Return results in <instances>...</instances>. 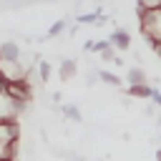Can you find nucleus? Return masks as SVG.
I'll return each mask as SVG.
<instances>
[{"mask_svg":"<svg viewBox=\"0 0 161 161\" xmlns=\"http://www.w3.org/2000/svg\"><path fill=\"white\" fill-rule=\"evenodd\" d=\"M65 28H68V20H65V18H63V20H55V23L48 28V38H58Z\"/></svg>","mask_w":161,"mask_h":161,"instance_id":"nucleus-14","label":"nucleus"},{"mask_svg":"<svg viewBox=\"0 0 161 161\" xmlns=\"http://www.w3.org/2000/svg\"><path fill=\"white\" fill-rule=\"evenodd\" d=\"M0 91H3V83H0Z\"/></svg>","mask_w":161,"mask_h":161,"instance_id":"nucleus-28","label":"nucleus"},{"mask_svg":"<svg viewBox=\"0 0 161 161\" xmlns=\"http://www.w3.org/2000/svg\"><path fill=\"white\" fill-rule=\"evenodd\" d=\"M96 3H103V0H96Z\"/></svg>","mask_w":161,"mask_h":161,"instance_id":"nucleus-27","label":"nucleus"},{"mask_svg":"<svg viewBox=\"0 0 161 161\" xmlns=\"http://www.w3.org/2000/svg\"><path fill=\"white\" fill-rule=\"evenodd\" d=\"M38 73H40V83L50 80V63L48 60H38Z\"/></svg>","mask_w":161,"mask_h":161,"instance_id":"nucleus-15","label":"nucleus"},{"mask_svg":"<svg viewBox=\"0 0 161 161\" xmlns=\"http://www.w3.org/2000/svg\"><path fill=\"white\" fill-rule=\"evenodd\" d=\"M20 141V123L10 121V123H0V143L3 146H18Z\"/></svg>","mask_w":161,"mask_h":161,"instance_id":"nucleus-4","label":"nucleus"},{"mask_svg":"<svg viewBox=\"0 0 161 161\" xmlns=\"http://www.w3.org/2000/svg\"><path fill=\"white\" fill-rule=\"evenodd\" d=\"M126 83L128 86H146L148 83V73L143 70V65H131L126 70Z\"/></svg>","mask_w":161,"mask_h":161,"instance_id":"nucleus-7","label":"nucleus"},{"mask_svg":"<svg viewBox=\"0 0 161 161\" xmlns=\"http://www.w3.org/2000/svg\"><path fill=\"white\" fill-rule=\"evenodd\" d=\"M0 58L3 60H10V63H25L23 60V50L15 40H3L0 43Z\"/></svg>","mask_w":161,"mask_h":161,"instance_id":"nucleus-5","label":"nucleus"},{"mask_svg":"<svg viewBox=\"0 0 161 161\" xmlns=\"http://www.w3.org/2000/svg\"><path fill=\"white\" fill-rule=\"evenodd\" d=\"M98 18H101V8L93 10V13H80V15L75 18V23H78V25H96Z\"/></svg>","mask_w":161,"mask_h":161,"instance_id":"nucleus-12","label":"nucleus"},{"mask_svg":"<svg viewBox=\"0 0 161 161\" xmlns=\"http://www.w3.org/2000/svg\"><path fill=\"white\" fill-rule=\"evenodd\" d=\"M148 101H151V103H153L156 108H161V91H158V88H153V91H151V98H148Z\"/></svg>","mask_w":161,"mask_h":161,"instance_id":"nucleus-19","label":"nucleus"},{"mask_svg":"<svg viewBox=\"0 0 161 161\" xmlns=\"http://www.w3.org/2000/svg\"><path fill=\"white\" fill-rule=\"evenodd\" d=\"M158 141H161V136H158Z\"/></svg>","mask_w":161,"mask_h":161,"instance_id":"nucleus-29","label":"nucleus"},{"mask_svg":"<svg viewBox=\"0 0 161 161\" xmlns=\"http://www.w3.org/2000/svg\"><path fill=\"white\" fill-rule=\"evenodd\" d=\"M156 161H161V146L156 148Z\"/></svg>","mask_w":161,"mask_h":161,"instance_id":"nucleus-25","label":"nucleus"},{"mask_svg":"<svg viewBox=\"0 0 161 161\" xmlns=\"http://www.w3.org/2000/svg\"><path fill=\"white\" fill-rule=\"evenodd\" d=\"M108 43H111V48H116V50H131V35H128L123 28H116V30H111V35H108Z\"/></svg>","mask_w":161,"mask_h":161,"instance_id":"nucleus-6","label":"nucleus"},{"mask_svg":"<svg viewBox=\"0 0 161 161\" xmlns=\"http://www.w3.org/2000/svg\"><path fill=\"white\" fill-rule=\"evenodd\" d=\"M141 111H143V116H146V118H153V116H156V106H153V103H146Z\"/></svg>","mask_w":161,"mask_h":161,"instance_id":"nucleus-20","label":"nucleus"},{"mask_svg":"<svg viewBox=\"0 0 161 161\" xmlns=\"http://www.w3.org/2000/svg\"><path fill=\"white\" fill-rule=\"evenodd\" d=\"M98 78H101V83H106V86H111V88H123V80H121L116 73L106 70V68H98Z\"/></svg>","mask_w":161,"mask_h":161,"instance_id":"nucleus-11","label":"nucleus"},{"mask_svg":"<svg viewBox=\"0 0 161 161\" xmlns=\"http://www.w3.org/2000/svg\"><path fill=\"white\" fill-rule=\"evenodd\" d=\"M138 15V30L151 48L153 43H161V10H148V13H136Z\"/></svg>","mask_w":161,"mask_h":161,"instance_id":"nucleus-1","label":"nucleus"},{"mask_svg":"<svg viewBox=\"0 0 161 161\" xmlns=\"http://www.w3.org/2000/svg\"><path fill=\"white\" fill-rule=\"evenodd\" d=\"M151 53H153V55L161 60V43H153V45H151Z\"/></svg>","mask_w":161,"mask_h":161,"instance_id":"nucleus-21","label":"nucleus"},{"mask_svg":"<svg viewBox=\"0 0 161 161\" xmlns=\"http://www.w3.org/2000/svg\"><path fill=\"white\" fill-rule=\"evenodd\" d=\"M68 161H86V158H83V156H75V153H70V158H68Z\"/></svg>","mask_w":161,"mask_h":161,"instance_id":"nucleus-24","label":"nucleus"},{"mask_svg":"<svg viewBox=\"0 0 161 161\" xmlns=\"http://www.w3.org/2000/svg\"><path fill=\"white\" fill-rule=\"evenodd\" d=\"M60 111H63V118H65V121H70V123H83V113H80V108H78L75 103H63Z\"/></svg>","mask_w":161,"mask_h":161,"instance_id":"nucleus-9","label":"nucleus"},{"mask_svg":"<svg viewBox=\"0 0 161 161\" xmlns=\"http://www.w3.org/2000/svg\"><path fill=\"white\" fill-rule=\"evenodd\" d=\"M23 111H25V106L15 103V101H13L8 93H3V91H0V123H10V121H18Z\"/></svg>","mask_w":161,"mask_h":161,"instance_id":"nucleus-3","label":"nucleus"},{"mask_svg":"<svg viewBox=\"0 0 161 161\" xmlns=\"http://www.w3.org/2000/svg\"><path fill=\"white\" fill-rule=\"evenodd\" d=\"M3 93H8L15 103H20V106H25V108H28V103L33 101V86H30L28 78H25V80H15V83H3Z\"/></svg>","mask_w":161,"mask_h":161,"instance_id":"nucleus-2","label":"nucleus"},{"mask_svg":"<svg viewBox=\"0 0 161 161\" xmlns=\"http://www.w3.org/2000/svg\"><path fill=\"white\" fill-rule=\"evenodd\" d=\"M98 80H101V78H98V70H88V73H86V86H88V88H93Z\"/></svg>","mask_w":161,"mask_h":161,"instance_id":"nucleus-17","label":"nucleus"},{"mask_svg":"<svg viewBox=\"0 0 161 161\" xmlns=\"http://www.w3.org/2000/svg\"><path fill=\"white\" fill-rule=\"evenodd\" d=\"M153 121H156V123H158V128H161V116H158V118H153Z\"/></svg>","mask_w":161,"mask_h":161,"instance_id":"nucleus-26","label":"nucleus"},{"mask_svg":"<svg viewBox=\"0 0 161 161\" xmlns=\"http://www.w3.org/2000/svg\"><path fill=\"white\" fill-rule=\"evenodd\" d=\"M18 153V146H3L0 143V161H13Z\"/></svg>","mask_w":161,"mask_h":161,"instance_id":"nucleus-16","label":"nucleus"},{"mask_svg":"<svg viewBox=\"0 0 161 161\" xmlns=\"http://www.w3.org/2000/svg\"><path fill=\"white\" fill-rule=\"evenodd\" d=\"M113 63H116V65H118V68H123V65H126V60H123V58H121V55H118V58H116V60H113Z\"/></svg>","mask_w":161,"mask_h":161,"instance_id":"nucleus-23","label":"nucleus"},{"mask_svg":"<svg viewBox=\"0 0 161 161\" xmlns=\"http://www.w3.org/2000/svg\"><path fill=\"white\" fill-rule=\"evenodd\" d=\"M148 10H161V0H136V13H148Z\"/></svg>","mask_w":161,"mask_h":161,"instance_id":"nucleus-13","label":"nucleus"},{"mask_svg":"<svg viewBox=\"0 0 161 161\" xmlns=\"http://www.w3.org/2000/svg\"><path fill=\"white\" fill-rule=\"evenodd\" d=\"M106 20H108V18H106V15H101V18L96 20V28H103V25H106Z\"/></svg>","mask_w":161,"mask_h":161,"instance_id":"nucleus-22","label":"nucleus"},{"mask_svg":"<svg viewBox=\"0 0 161 161\" xmlns=\"http://www.w3.org/2000/svg\"><path fill=\"white\" fill-rule=\"evenodd\" d=\"M75 73H78V63H75L73 58H63V60H60V80L68 83V80L75 78Z\"/></svg>","mask_w":161,"mask_h":161,"instance_id":"nucleus-8","label":"nucleus"},{"mask_svg":"<svg viewBox=\"0 0 161 161\" xmlns=\"http://www.w3.org/2000/svg\"><path fill=\"white\" fill-rule=\"evenodd\" d=\"M116 58H118V55H116V48H108V50L101 53V60H103V63H111V60H116Z\"/></svg>","mask_w":161,"mask_h":161,"instance_id":"nucleus-18","label":"nucleus"},{"mask_svg":"<svg viewBox=\"0 0 161 161\" xmlns=\"http://www.w3.org/2000/svg\"><path fill=\"white\" fill-rule=\"evenodd\" d=\"M151 91H153V86H128L126 88V93H128V98H138V101H148L151 98Z\"/></svg>","mask_w":161,"mask_h":161,"instance_id":"nucleus-10","label":"nucleus"}]
</instances>
